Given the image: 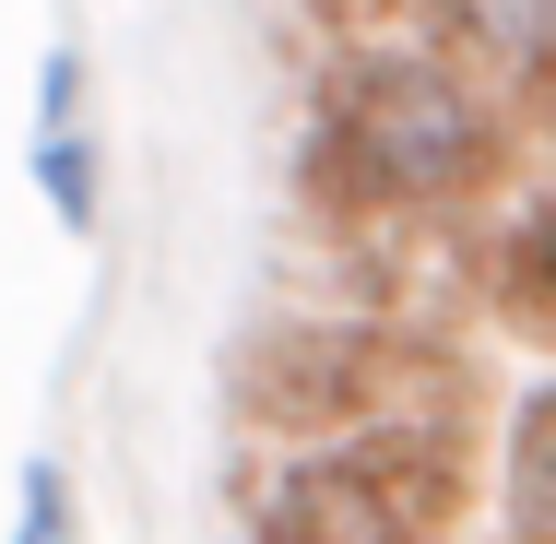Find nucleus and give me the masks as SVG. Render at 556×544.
<instances>
[{"label":"nucleus","instance_id":"8","mask_svg":"<svg viewBox=\"0 0 556 544\" xmlns=\"http://www.w3.org/2000/svg\"><path fill=\"white\" fill-rule=\"evenodd\" d=\"M72 118H84V60L48 48V72H36V130H72Z\"/></svg>","mask_w":556,"mask_h":544},{"label":"nucleus","instance_id":"6","mask_svg":"<svg viewBox=\"0 0 556 544\" xmlns=\"http://www.w3.org/2000/svg\"><path fill=\"white\" fill-rule=\"evenodd\" d=\"M12 544H72V473H60V461H24V497H12Z\"/></svg>","mask_w":556,"mask_h":544},{"label":"nucleus","instance_id":"3","mask_svg":"<svg viewBox=\"0 0 556 544\" xmlns=\"http://www.w3.org/2000/svg\"><path fill=\"white\" fill-rule=\"evenodd\" d=\"M450 36L473 60H497L509 84H556V0H439Z\"/></svg>","mask_w":556,"mask_h":544},{"label":"nucleus","instance_id":"4","mask_svg":"<svg viewBox=\"0 0 556 544\" xmlns=\"http://www.w3.org/2000/svg\"><path fill=\"white\" fill-rule=\"evenodd\" d=\"M509 521H521V544H556V391H533V415H521V450H509Z\"/></svg>","mask_w":556,"mask_h":544},{"label":"nucleus","instance_id":"2","mask_svg":"<svg viewBox=\"0 0 556 544\" xmlns=\"http://www.w3.org/2000/svg\"><path fill=\"white\" fill-rule=\"evenodd\" d=\"M450 521V450L415 427H343L296 450L261 497V544H439Z\"/></svg>","mask_w":556,"mask_h":544},{"label":"nucleus","instance_id":"7","mask_svg":"<svg viewBox=\"0 0 556 544\" xmlns=\"http://www.w3.org/2000/svg\"><path fill=\"white\" fill-rule=\"evenodd\" d=\"M509 284H521V320H545L556 331V214L521 237V261H509Z\"/></svg>","mask_w":556,"mask_h":544},{"label":"nucleus","instance_id":"5","mask_svg":"<svg viewBox=\"0 0 556 544\" xmlns=\"http://www.w3.org/2000/svg\"><path fill=\"white\" fill-rule=\"evenodd\" d=\"M36 190H48V214L72 225V237H96V142H84V118L72 130H36Z\"/></svg>","mask_w":556,"mask_h":544},{"label":"nucleus","instance_id":"1","mask_svg":"<svg viewBox=\"0 0 556 544\" xmlns=\"http://www.w3.org/2000/svg\"><path fill=\"white\" fill-rule=\"evenodd\" d=\"M320 154L367 214H450L497 178V107L439 48H367L320 96Z\"/></svg>","mask_w":556,"mask_h":544}]
</instances>
